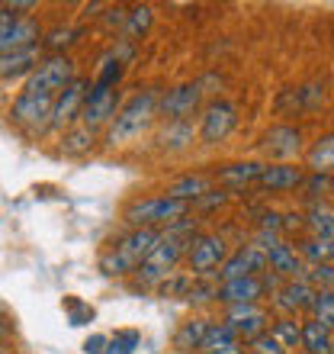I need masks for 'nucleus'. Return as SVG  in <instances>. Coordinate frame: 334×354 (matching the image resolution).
I'll use <instances>...</instances> for the list:
<instances>
[{
	"label": "nucleus",
	"mask_w": 334,
	"mask_h": 354,
	"mask_svg": "<svg viewBox=\"0 0 334 354\" xmlns=\"http://www.w3.org/2000/svg\"><path fill=\"white\" fill-rule=\"evenodd\" d=\"M206 328H209V319H186L180 322V328L174 332V348L177 354H193L203 348Z\"/></svg>",
	"instance_id": "nucleus-26"
},
{
	"label": "nucleus",
	"mask_w": 334,
	"mask_h": 354,
	"mask_svg": "<svg viewBox=\"0 0 334 354\" xmlns=\"http://www.w3.org/2000/svg\"><path fill=\"white\" fill-rule=\"evenodd\" d=\"M81 36H84L81 26H55L42 36L39 48H42V55H68V48L77 46Z\"/></svg>",
	"instance_id": "nucleus-25"
},
{
	"label": "nucleus",
	"mask_w": 334,
	"mask_h": 354,
	"mask_svg": "<svg viewBox=\"0 0 334 354\" xmlns=\"http://www.w3.org/2000/svg\"><path fill=\"white\" fill-rule=\"evenodd\" d=\"M242 351H244V348H242V338L235 335V332L225 326V322H209L199 354H242Z\"/></svg>",
	"instance_id": "nucleus-20"
},
{
	"label": "nucleus",
	"mask_w": 334,
	"mask_h": 354,
	"mask_svg": "<svg viewBox=\"0 0 334 354\" xmlns=\"http://www.w3.org/2000/svg\"><path fill=\"white\" fill-rule=\"evenodd\" d=\"M308 313H312L315 322H322L325 328H331L334 332V290H315Z\"/></svg>",
	"instance_id": "nucleus-33"
},
{
	"label": "nucleus",
	"mask_w": 334,
	"mask_h": 354,
	"mask_svg": "<svg viewBox=\"0 0 334 354\" xmlns=\"http://www.w3.org/2000/svg\"><path fill=\"white\" fill-rule=\"evenodd\" d=\"M222 322L232 328L242 342H250V338H257V335L267 332L270 316L257 306V303H244V306H228V313H225Z\"/></svg>",
	"instance_id": "nucleus-12"
},
{
	"label": "nucleus",
	"mask_w": 334,
	"mask_h": 354,
	"mask_svg": "<svg viewBox=\"0 0 334 354\" xmlns=\"http://www.w3.org/2000/svg\"><path fill=\"white\" fill-rule=\"evenodd\" d=\"M61 306H65V313H68V326H75V328L93 322V316H97V313H93V306L81 303L77 297H65V299H61Z\"/></svg>",
	"instance_id": "nucleus-35"
},
{
	"label": "nucleus",
	"mask_w": 334,
	"mask_h": 354,
	"mask_svg": "<svg viewBox=\"0 0 334 354\" xmlns=\"http://www.w3.org/2000/svg\"><path fill=\"white\" fill-rule=\"evenodd\" d=\"M299 348H306V354H334V332L325 328L322 322H315V319H306Z\"/></svg>",
	"instance_id": "nucleus-24"
},
{
	"label": "nucleus",
	"mask_w": 334,
	"mask_h": 354,
	"mask_svg": "<svg viewBox=\"0 0 334 354\" xmlns=\"http://www.w3.org/2000/svg\"><path fill=\"white\" fill-rule=\"evenodd\" d=\"M312 290H334V264H312L302 277Z\"/></svg>",
	"instance_id": "nucleus-37"
},
{
	"label": "nucleus",
	"mask_w": 334,
	"mask_h": 354,
	"mask_svg": "<svg viewBox=\"0 0 334 354\" xmlns=\"http://www.w3.org/2000/svg\"><path fill=\"white\" fill-rule=\"evenodd\" d=\"M260 168H264V165H257V161H242V165H228V168H222L219 174H213V180L228 187V190H244V187L257 184Z\"/></svg>",
	"instance_id": "nucleus-23"
},
{
	"label": "nucleus",
	"mask_w": 334,
	"mask_h": 354,
	"mask_svg": "<svg viewBox=\"0 0 334 354\" xmlns=\"http://www.w3.org/2000/svg\"><path fill=\"white\" fill-rule=\"evenodd\" d=\"M193 280H196L193 274H184V277H174V274H170L164 283H158V293L161 297H186L190 287H193Z\"/></svg>",
	"instance_id": "nucleus-38"
},
{
	"label": "nucleus",
	"mask_w": 334,
	"mask_h": 354,
	"mask_svg": "<svg viewBox=\"0 0 334 354\" xmlns=\"http://www.w3.org/2000/svg\"><path fill=\"white\" fill-rule=\"evenodd\" d=\"M141 345V335L135 328H122L116 335L110 338V345H106V354H135V348Z\"/></svg>",
	"instance_id": "nucleus-36"
},
{
	"label": "nucleus",
	"mask_w": 334,
	"mask_h": 354,
	"mask_svg": "<svg viewBox=\"0 0 334 354\" xmlns=\"http://www.w3.org/2000/svg\"><path fill=\"white\" fill-rule=\"evenodd\" d=\"M174 354H177V351H174Z\"/></svg>",
	"instance_id": "nucleus-45"
},
{
	"label": "nucleus",
	"mask_w": 334,
	"mask_h": 354,
	"mask_svg": "<svg viewBox=\"0 0 334 354\" xmlns=\"http://www.w3.org/2000/svg\"><path fill=\"white\" fill-rule=\"evenodd\" d=\"M267 270L273 277H286V280L306 277V264H302L299 252L289 242H277L273 248H267Z\"/></svg>",
	"instance_id": "nucleus-15"
},
{
	"label": "nucleus",
	"mask_w": 334,
	"mask_h": 354,
	"mask_svg": "<svg viewBox=\"0 0 334 354\" xmlns=\"http://www.w3.org/2000/svg\"><path fill=\"white\" fill-rule=\"evenodd\" d=\"M190 209L193 206L184 203V200H170V196L161 194V196H145V200H132L126 206L122 219L132 229H158L161 232V225L180 223L184 216H190Z\"/></svg>",
	"instance_id": "nucleus-3"
},
{
	"label": "nucleus",
	"mask_w": 334,
	"mask_h": 354,
	"mask_svg": "<svg viewBox=\"0 0 334 354\" xmlns=\"http://www.w3.org/2000/svg\"><path fill=\"white\" fill-rule=\"evenodd\" d=\"M267 270V252L260 248V245H242L238 252H232L228 258H225V264L219 270H215V277H219V283H225V280H242V277H257V274H264Z\"/></svg>",
	"instance_id": "nucleus-11"
},
{
	"label": "nucleus",
	"mask_w": 334,
	"mask_h": 354,
	"mask_svg": "<svg viewBox=\"0 0 334 354\" xmlns=\"http://www.w3.org/2000/svg\"><path fill=\"white\" fill-rule=\"evenodd\" d=\"M299 258H306L312 264H331L334 261V239H315L308 235L302 248H299Z\"/></svg>",
	"instance_id": "nucleus-30"
},
{
	"label": "nucleus",
	"mask_w": 334,
	"mask_h": 354,
	"mask_svg": "<svg viewBox=\"0 0 334 354\" xmlns=\"http://www.w3.org/2000/svg\"><path fill=\"white\" fill-rule=\"evenodd\" d=\"M308 168L315 174H331L334 171V136H322L308 149Z\"/></svg>",
	"instance_id": "nucleus-28"
},
{
	"label": "nucleus",
	"mask_w": 334,
	"mask_h": 354,
	"mask_svg": "<svg viewBox=\"0 0 334 354\" xmlns=\"http://www.w3.org/2000/svg\"><path fill=\"white\" fill-rule=\"evenodd\" d=\"M126 17H129V10H126V7H106V13H100V23L110 29V32H112V29H119V32H122Z\"/></svg>",
	"instance_id": "nucleus-40"
},
{
	"label": "nucleus",
	"mask_w": 334,
	"mask_h": 354,
	"mask_svg": "<svg viewBox=\"0 0 334 354\" xmlns=\"http://www.w3.org/2000/svg\"><path fill=\"white\" fill-rule=\"evenodd\" d=\"M213 174H184L177 177L174 184H167L164 196H170V200H184V203L193 206L199 196H206L209 190H213Z\"/></svg>",
	"instance_id": "nucleus-19"
},
{
	"label": "nucleus",
	"mask_w": 334,
	"mask_h": 354,
	"mask_svg": "<svg viewBox=\"0 0 334 354\" xmlns=\"http://www.w3.org/2000/svg\"><path fill=\"white\" fill-rule=\"evenodd\" d=\"M87 91H90V81L75 77L65 91L55 93V103H52V122H48V129H58V132L71 129V126L81 120L84 97H87Z\"/></svg>",
	"instance_id": "nucleus-10"
},
{
	"label": "nucleus",
	"mask_w": 334,
	"mask_h": 354,
	"mask_svg": "<svg viewBox=\"0 0 334 354\" xmlns=\"http://www.w3.org/2000/svg\"><path fill=\"white\" fill-rule=\"evenodd\" d=\"M42 42V26H39L36 17H19L17 26L10 29L7 36L0 39V58L13 55V52H26V48H36Z\"/></svg>",
	"instance_id": "nucleus-14"
},
{
	"label": "nucleus",
	"mask_w": 334,
	"mask_h": 354,
	"mask_svg": "<svg viewBox=\"0 0 334 354\" xmlns=\"http://www.w3.org/2000/svg\"><path fill=\"white\" fill-rule=\"evenodd\" d=\"M203 103V81L177 84L158 97V116L164 122H193V113H199Z\"/></svg>",
	"instance_id": "nucleus-7"
},
{
	"label": "nucleus",
	"mask_w": 334,
	"mask_h": 354,
	"mask_svg": "<svg viewBox=\"0 0 334 354\" xmlns=\"http://www.w3.org/2000/svg\"><path fill=\"white\" fill-rule=\"evenodd\" d=\"M151 19H155L151 7H132L129 17H126V26H122V39H129V42L141 39L151 29Z\"/></svg>",
	"instance_id": "nucleus-31"
},
{
	"label": "nucleus",
	"mask_w": 334,
	"mask_h": 354,
	"mask_svg": "<svg viewBox=\"0 0 334 354\" xmlns=\"http://www.w3.org/2000/svg\"><path fill=\"white\" fill-rule=\"evenodd\" d=\"M264 151H267L270 158H296L299 151H302V132L296 126H273V129L264 136Z\"/></svg>",
	"instance_id": "nucleus-17"
},
{
	"label": "nucleus",
	"mask_w": 334,
	"mask_h": 354,
	"mask_svg": "<svg viewBox=\"0 0 334 354\" xmlns=\"http://www.w3.org/2000/svg\"><path fill=\"white\" fill-rule=\"evenodd\" d=\"M196 142V126L193 122H164L158 132V149L167 155L186 151Z\"/></svg>",
	"instance_id": "nucleus-21"
},
{
	"label": "nucleus",
	"mask_w": 334,
	"mask_h": 354,
	"mask_svg": "<svg viewBox=\"0 0 334 354\" xmlns=\"http://www.w3.org/2000/svg\"><path fill=\"white\" fill-rule=\"evenodd\" d=\"M158 239H161L158 229H132L129 235L116 239V242L100 254L97 268H100L103 277H129V274H135V270L141 268V261L151 254V248H155Z\"/></svg>",
	"instance_id": "nucleus-2"
},
{
	"label": "nucleus",
	"mask_w": 334,
	"mask_h": 354,
	"mask_svg": "<svg viewBox=\"0 0 334 354\" xmlns=\"http://www.w3.org/2000/svg\"><path fill=\"white\" fill-rule=\"evenodd\" d=\"M93 145H97V132L75 122L71 129L61 132V151H65L68 158H84V155H90Z\"/></svg>",
	"instance_id": "nucleus-27"
},
{
	"label": "nucleus",
	"mask_w": 334,
	"mask_h": 354,
	"mask_svg": "<svg viewBox=\"0 0 334 354\" xmlns=\"http://www.w3.org/2000/svg\"><path fill=\"white\" fill-rule=\"evenodd\" d=\"M77 77L75 58L71 55H42V62L36 65V71L26 77V93H42V97H55L61 93L71 81Z\"/></svg>",
	"instance_id": "nucleus-4"
},
{
	"label": "nucleus",
	"mask_w": 334,
	"mask_h": 354,
	"mask_svg": "<svg viewBox=\"0 0 334 354\" xmlns=\"http://www.w3.org/2000/svg\"><path fill=\"white\" fill-rule=\"evenodd\" d=\"M306 223L315 239H334V213L325 203H312L306 213Z\"/></svg>",
	"instance_id": "nucleus-29"
},
{
	"label": "nucleus",
	"mask_w": 334,
	"mask_h": 354,
	"mask_svg": "<svg viewBox=\"0 0 334 354\" xmlns=\"http://www.w3.org/2000/svg\"><path fill=\"white\" fill-rule=\"evenodd\" d=\"M122 75H126V65H122L112 52H106L103 62H100V71H97V77H93V84L97 87H119Z\"/></svg>",
	"instance_id": "nucleus-34"
},
{
	"label": "nucleus",
	"mask_w": 334,
	"mask_h": 354,
	"mask_svg": "<svg viewBox=\"0 0 334 354\" xmlns=\"http://www.w3.org/2000/svg\"><path fill=\"white\" fill-rule=\"evenodd\" d=\"M312 297H315V290L308 287L306 280H286V283H279V287L273 290V303H277V309H283V313L293 316V319H296V313H308Z\"/></svg>",
	"instance_id": "nucleus-16"
},
{
	"label": "nucleus",
	"mask_w": 334,
	"mask_h": 354,
	"mask_svg": "<svg viewBox=\"0 0 334 354\" xmlns=\"http://www.w3.org/2000/svg\"><path fill=\"white\" fill-rule=\"evenodd\" d=\"M270 335L277 338L286 351H289V348H299V342H302V322H296L293 316H283V319H277V322H273Z\"/></svg>",
	"instance_id": "nucleus-32"
},
{
	"label": "nucleus",
	"mask_w": 334,
	"mask_h": 354,
	"mask_svg": "<svg viewBox=\"0 0 334 354\" xmlns=\"http://www.w3.org/2000/svg\"><path fill=\"white\" fill-rule=\"evenodd\" d=\"M158 97L161 93L155 87H145V91L132 93L129 100L119 106L116 120L106 126V145L110 149H122V145L139 142L155 126V120H158Z\"/></svg>",
	"instance_id": "nucleus-1"
},
{
	"label": "nucleus",
	"mask_w": 334,
	"mask_h": 354,
	"mask_svg": "<svg viewBox=\"0 0 334 354\" xmlns=\"http://www.w3.org/2000/svg\"><path fill=\"white\" fill-rule=\"evenodd\" d=\"M122 106V93L119 87H97L90 84L87 97H84V110H81V126L100 132L103 126H110L116 120V113Z\"/></svg>",
	"instance_id": "nucleus-9"
},
{
	"label": "nucleus",
	"mask_w": 334,
	"mask_h": 354,
	"mask_svg": "<svg viewBox=\"0 0 334 354\" xmlns=\"http://www.w3.org/2000/svg\"><path fill=\"white\" fill-rule=\"evenodd\" d=\"M106 345H110V335H90L84 342V354H106Z\"/></svg>",
	"instance_id": "nucleus-41"
},
{
	"label": "nucleus",
	"mask_w": 334,
	"mask_h": 354,
	"mask_svg": "<svg viewBox=\"0 0 334 354\" xmlns=\"http://www.w3.org/2000/svg\"><path fill=\"white\" fill-rule=\"evenodd\" d=\"M264 277H242V280H225L215 290V303H225V306H244V303H257L264 297Z\"/></svg>",
	"instance_id": "nucleus-13"
},
{
	"label": "nucleus",
	"mask_w": 334,
	"mask_h": 354,
	"mask_svg": "<svg viewBox=\"0 0 334 354\" xmlns=\"http://www.w3.org/2000/svg\"><path fill=\"white\" fill-rule=\"evenodd\" d=\"M0 354H7V351H3V348H0Z\"/></svg>",
	"instance_id": "nucleus-44"
},
{
	"label": "nucleus",
	"mask_w": 334,
	"mask_h": 354,
	"mask_svg": "<svg viewBox=\"0 0 334 354\" xmlns=\"http://www.w3.org/2000/svg\"><path fill=\"white\" fill-rule=\"evenodd\" d=\"M225 258H228V245L215 232H199L186 248V264H190L193 277H215V270L225 264Z\"/></svg>",
	"instance_id": "nucleus-6"
},
{
	"label": "nucleus",
	"mask_w": 334,
	"mask_h": 354,
	"mask_svg": "<svg viewBox=\"0 0 334 354\" xmlns=\"http://www.w3.org/2000/svg\"><path fill=\"white\" fill-rule=\"evenodd\" d=\"M42 62V48H26V52H13V55L0 58V81H17V77H29Z\"/></svg>",
	"instance_id": "nucleus-22"
},
{
	"label": "nucleus",
	"mask_w": 334,
	"mask_h": 354,
	"mask_svg": "<svg viewBox=\"0 0 334 354\" xmlns=\"http://www.w3.org/2000/svg\"><path fill=\"white\" fill-rule=\"evenodd\" d=\"M52 103H55V97L19 91L17 97H13V106H10V120H13V126L29 132V136H39V132H46L48 122H52Z\"/></svg>",
	"instance_id": "nucleus-5"
},
{
	"label": "nucleus",
	"mask_w": 334,
	"mask_h": 354,
	"mask_svg": "<svg viewBox=\"0 0 334 354\" xmlns=\"http://www.w3.org/2000/svg\"><path fill=\"white\" fill-rule=\"evenodd\" d=\"M238 126V110L228 100H213L206 103L199 113V126H196V139L203 145H219L232 136V129Z\"/></svg>",
	"instance_id": "nucleus-8"
},
{
	"label": "nucleus",
	"mask_w": 334,
	"mask_h": 354,
	"mask_svg": "<svg viewBox=\"0 0 334 354\" xmlns=\"http://www.w3.org/2000/svg\"><path fill=\"white\" fill-rule=\"evenodd\" d=\"M306 177H302V168H296V165H264L260 168V177H257V187H264V190H296L299 184H302Z\"/></svg>",
	"instance_id": "nucleus-18"
},
{
	"label": "nucleus",
	"mask_w": 334,
	"mask_h": 354,
	"mask_svg": "<svg viewBox=\"0 0 334 354\" xmlns=\"http://www.w3.org/2000/svg\"><path fill=\"white\" fill-rule=\"evenodd\" d=\"M225 200H228V194H222V190H209L206 196L196 200V206H199V209H213V206H222Z\"/></svg>",
	"instance_id": "nucleus-42"
},
{
	"label": "nucleus",
	"mask_w": 334,
	"mask_h": 354,
	"mask_svg": "<svg viewBox=\"0 0 334 354\" xmlns=\"http://www.w3.org/2000/svg\"><path fill=\"white\" fill-rule=\"evenodd\" d=\"M17 19H19V17L7 7V3H0V39L7 36V32H10L13 26H17Z\"/></svg>",
	"instance_id": "nucleus-43"
},
{
	"label": "nucleus",
	"mask_w": 334,
	"mask_h": 354,
	"mask_svg": "<svg viewBox=\"0 0 334 354\" xmlns=\"http://www.w3.org/2000/svg\"><path fill=\"white\" fill-rule=\"evenodd\" d=\"M248 351L250 354H289L286 348L277 342V338L270 335V332H264V335H257V338H250V342H248Z\"/></svg>",
	"instance_id": "nucleus-39"
}]
</instances>
